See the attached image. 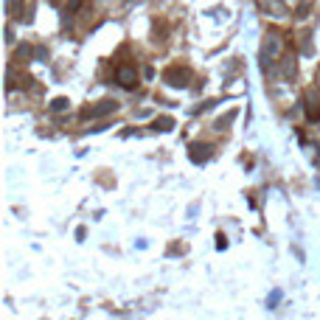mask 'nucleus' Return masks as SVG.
I'll return each mask as SVG.
<instances>
[{"mask_svg":"<svg viewBox=\"0 0 320 320\" xmlns=\"http://www.w3.org/2000/svg\"><path fill=\"white\" fill-rule=\"evenodd\" d=\"M51 110H56V113H62V110H68V98H56V101L51 104Z\"/></svg>","mask_w":320,"mask_h":320,"instance_id":"5","label":"nucleus"},{"mask_svg":"<svg viewBox=\"0 0 320 320\" xmlns=\"http://www.w3.org/2000/svg\"><path fill=\"white\" fill-rule=\"evenodd\" d=\"M306 118H309V121L320 118V93L318 90H309V93H306Z\"/></svg>","mask_w":320,"mask_h":320,"instance_id":"2","label":"nucleus"},{"mask_svg":"<svg viewBox=\"0 0 320 320\" xmlns=\"http://www.w3.org/2000/svg\"><path fill=\"white\" fill-rule=\"evenodd\" d=\"M79 6H82V0H70V3H68V11H76Z\"/></svg>","mask_w":320,"mask_h":320,"instance_id":"7","label":"nucleus"},{"mask_svg":"<svg viewBox=\"0 0 320 320\" xmlns=\"http://www.w3.org/2000/svg\"><path fill=\"white\" fill-rule=\"evenodd\" d=\"M172 118H157V121H155V127H160V130H172Z\"/></svg>","mask_w":320,"mask_h":320,"instance_id":"6","label":"nucleus"},{"mask_svg":"<svg viewBox=\"0 0 320 320\" xmlns=\"http://www.w3.org/2000/svg\"><path fill=\"white\" fill-rule=\"evenodd\" d=\"M115 107H118V101H115V98H107V101H101L98 107H93V110H85V118H98V115L115 113Z\"/></svg>","mask_w":320,"mask_h":320,"instance_id":"4","label":"nucleus"},{"mask_svg":"<svg viewBox=\"0 0 320 320\" xmlns=\"http://www.w3.org/2000/svg\"><path fill=\"white\" fill-rule=\"evenodd\" d=\"M188 79H191V70L188 68H169L163 73V82L166 85H172V87H188Z\"/></svg>","mask_w":320,"mask_h":320,"instance_id":"1","label":"nucleus"},{"mask_svg":"<svg viewBox=\"0 0 320 320\" xmlns=\"http://www.w3.org/2000/svg\"><path fill=\"white\" fill-rule=\"evenodd\" d=\"M115 82L121 87H135L138 85V73H135V68H118L115 70Z\"/></svg>","mask_w":320,"mask_h":320,"instance_id":"3","label":"nucleus"}]
</instances>
